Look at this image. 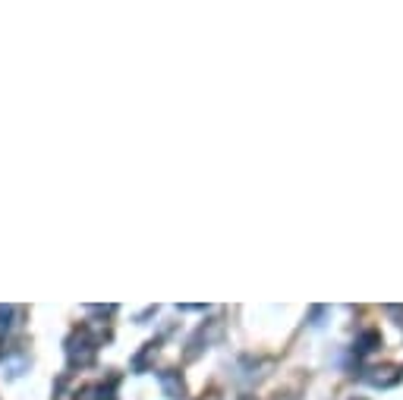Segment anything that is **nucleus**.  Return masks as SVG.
Segmentation results:
<instances>
[{
  "label": "nucleus",
  "mask_w": 403,
  "mask_h": 400,
  "mask_svg": "<svg viewBox=\"0 0 403 400\" xmlns=\"http://www.w3.org/2000/svg\"><path fill=\"white\" fill-rule=\"evenodd\" d=\"M372 344H378V334H375V331H372V334H365V337L359 340V353H369V350H375V347H372Z\"/></svg>",
  "instance_id": "obj_3"
},
{
  "label": "nucleus",
  "mask_w": 403,
  "mask_h": 400,
  "mask_svg": "<svg viewBox=\"0 0 403 400\" xmlns=\"http://www.w3.org/2000/svg\"><path fill=\"white\" fill-rule=\"evenodd\" d=\"M375 375H369L372 384H394L400 378V372H394V369H372Z\"/></svg>",
  "instance_id": "obj_2"
},
{
  "label": "nucleus",
  "mask_w": 403,
  "mask_h": 400,
  "mask_svg": "<svg viewBox=\"0 0 403 400\" xmlns=\"http://www.w3.org/2000/svg\"><path fill=\"white\" fill-rule=\"evenodd\" d=\"M158 382H161V388H164V394L171 397V400H180L183 394H186V388H183V378L177 372H161Z\"/></svg>",
  "instance_id": "obj_1"
}]
</instances>
